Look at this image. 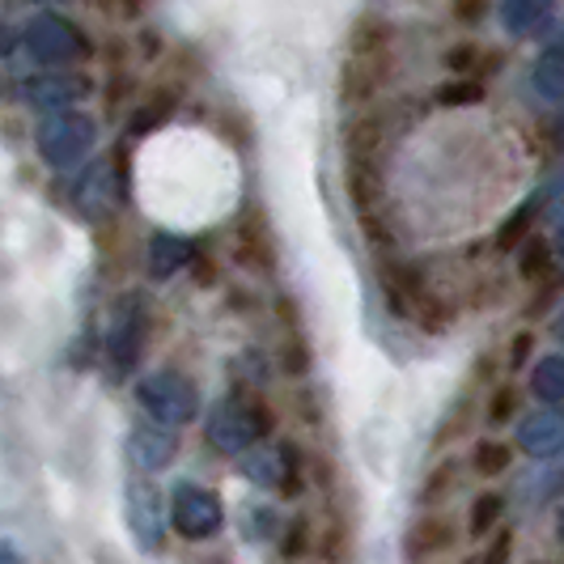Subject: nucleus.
Returning <instances> with one entry per match:
<instances>
[{"label":"nucleus","mask_w":564,"mask_h":564,"mask_svg":"<svg viewBox=\"0 0 564 564\" xmlns=\"http://www.w3.org/2000/svg\"><path fill=\"white\" fill-rule=\"evenodd\" d=\"M137 399H141L144 412L153 416V424L178 429V424L196 421L199 395L178 369H158V373H149L141 387H137Z\"/></svg>","instance_id":"f257e3e1"},{"label":"nucleus","mask_w":564,"mask_h":564,"mask_svg":"<svg viewBox=\"0 0 564 564\" xmlns=\"http://www.w3.org/2000/svg\"><path fill=\"white\" fill-rule=\"evenodd\" d=\"M22 43H26V56L34 64H52V68H64V64H77V59L89 56V43L82 39V30L56 18V13L34 18L22 34Z\"/></svg>","instance_id":"f03ea898"},{"label":"nucleus","mask_w":564,"mask_h":564,"mask_svg":"<svg viewBox=\"0 0 564 564\" xmlns=\"http://www.w3.org/2000/svg\"><path fill=\"white\" fill-rule=\"evenodd\" d=\"M272 424V416H263L247 399H226L213 416H208V442L221 454H247L263 437V429Z\"/></svg>","instance_id":"7ed1b4c3"},{"label":"nucleus","mask_w":564,"mask_h":564,"mask_svg":"<svg viewBox=\"0 0 564 564\" xmlns=\"http://www.w3.org/2000/svg\"><path fill=\"white\" fill-rule=\"evenodd\" d=\"M170 522L183 539H213L226 522V509L217 501V492L199 484H178L170 497Z\"/></svg>","instance_id":"20e7f679"},{"label":"nucleus","mask_w":564,"mask_h":564,"mask_svg":"<svg viewBox=\"0 0 564 564\" xmlns=\"http://www.w3.org/2000/svg\"><path fill=\"white\" fill-rule=\"evenodd\" d=\"M34 144H39V153H43L52 166H73V162H82L85 153H89V144H94V123H89L85 115L59 111L39 123Z\"/></svg>","instance_id":"39448f33"},{"label":"nucleus","mask_w":564,"mask_h":564,"mask_svg":"<svg viewBox=\"0 0 564 564\" xmlns=\"http://www.w3.org/2000/svg\"><path fill=\"white\" fill-rule=\"evenodd\" d=\"M73 199L85 217H111L123 199V183H119V170L107 162V158H94L85 162V170L73 183Z\"/></svg>","instance_id":"423d86ee"},{"label":"nucleus","mask_w":564,"mask_h":564,"mask_svg":"<svg viewBox=\"0 0 564 564\" xmlns=\"http://www.w3.org/2000/svg\"><path fill=\"white\" fill-rule=\"evenodd\" d=\"M128 531L141 543L144 552H162V539H166V506L158 497V488L149 480L128 484Z\"/></svg>","instance_id":"0eeeda50"},{"label":"nucleus","mask_w":564,"mask_h":564,"mask_svg":"<svg viewBox=\"0 0 564 564\" xmlns=\"http://www.w3.org/2000/svg\"><path fill=\"white\" fill-rule=\"evenodd\" d=\"M141 336H144V306L141 297H123V306L115 314L111 336H107V352H111L115 373H128L141 357Z\"/></svg>","instance_id":"6e6552de"},{"label":"nucleus","mask_w":564,"mask_h":564,"mask_svg":"<svg viewBox=\"0 0 564 564\" xmlns=\"http://www.w3.org/2000/svg\"><path fill=\"white\" fill-rule=\"evenodd\" d=\"M85 89H89V82L77 77V73H64V68L47 73V77H26L18 85L26 107H68V102L85 98Z\"/></svg>","instance_id":"1a4fd4ad"},{"label":"nucleus","mask_w":564,"mask_h":564,"mask_svg":"<svg viewBox=\"0 0 564 564\" xmlns=\"http://www.w3.org/2000/svg\"><path fill=\"white\" fill-rule=\"evenodd\" d=\"M178 451V437L170 433L166 424H137L128 433V458L137 471H162Z\"/></svg>","instance_id":"9d476101"},{"label":"nucleus","mask_w":564,"mask_h":564,"mask_svg":"<svg viewBox=\"0 0 564 564\" xmlns=\"http://www.w3.org/2000/svg\"><path fill=\"white\" fill-rule=\"evenodd\" d=\"M518 446L531 458H552L564 451V412L556 408H539L518 424Z\"/></svg>","instance_id":"9b49d317"},{"label":"nucleus","mask_w":564,"mask_h":564,"mask_svg":"<svg viewBox=\"0 0 564 564\" xmlns=\"http://www.w3.org/2000/svg\"><path fill=\"white\" fill-rule=\"evenodd\" d=\"M242 471L259 488H293V458L281 446H254L242 454Z\"/></svg>","instance_id":"f8f14e48"},{"label":"nucleus","mask_w":564,"mask_h":564,"mask_svg":"<svg viewBox=\"0 0 564 564\" xmlns=\"http://www.w3.org/2000/svg\"><path fill=\"white\" fill-rule=\"evenodd\" d=\"M451 543H454L451 518L429 513V518H421V522L408 531V539H403V556H408V564H424L429 556H442Z\"/></svg>","instance_id":"ddd939ff"},{"label":"nucleus","mask_w":564,"mask_h":564,"mask_svg":"<svg viewBox=\"0 0 564 564\" xmlns=\"http://www.w3.org/2000/svg\"><path fill=\"white\" fill-rule=\"evenodd\" d=\"M192 259H196V247L187 242V238H178V234H153V242H149V272L158 276V281H170L174 272H183V268H192Z\"/></svg>","instance_id":"4468645a"},{"label":"nucleus","mask_w":564,"mask_h":564,"mask_svg":"<svg viewBox=\"0 0 564 564\" xmlns=\"http://www.w3.org/2000/svg\"><path fill=\"white\" fill-rule=\"evenodd\" d=\"M234 254L254 268V272H272V238H268V229H263V217L251 213L242 226H238V238H234Z\"/></svg>","instance_id":"2eb2a0df"},{"label":"nucleus","mask_w":564,"mask_h":564,"mask_svg":"<svg viewBox=\"0 0 564 564\" xmlns=\"http://www.w3.org/2000/svg\"><path fill=\"white\" fill-rule=\"evenodd\" d=\"M531 85L539 89V98H547V102H564V52H547V56H539V64L531 68Z\"/></svg>","instance_id":"dca6fc26"},{"label":"nucleus","mask_w":564,"mask_h":564,"mask_svg":"<svg viewBox=\"0 0 564 564\" xmlns=\"http://www.w3.org/2000/svg\"><path fill=\"white\" fill-rule=\"evenodd\" d=\"M547 4H552V0H506V4H501V22H506V30H513V34H531V30L543 22Z\"/></svg>","instance_id":"f3484780"},{"label":"nucleus","mask_w":564,"mask_h":564,"mask_svg":"<svg viewBox=\"0 0 564 564\" xmlns=\"http://www.w3.org/2000/svg\"><path fill=\"white\" fill-rule=\"evenodd\" d=\"M531 387L543 403H564V357H543L535 366Z\"/></svg>","instance_id":"a211bd4d"},{"label":"nucleus","mask_w":564,"mask_h":564,"mask_svg":"<svg viewBox=\"0 0 564 564\" xmlns=\"http://www.w3.org/2000/svg\"><path fill=\"white\" fill-rule=\"evenodd\" d=\"M471 467H476L480 476H501L509 467V446L506 442H480V446L471 451Z\"/></svg>","instance_id":"6ab92c4d"},{"label":"nucleus","mask_w":564,"mask_h":564,"mask_svg":"<svg viewBox=\"0 0 564 564\" xmlns=\"http://www.w3.org/2000/svg\"><path fill=\"white\" fill-rule=\"evenodd\" d=\"M501 513H506V501H501L497 492H484L480 501L471 506V522H467V527H471V535H484V531H492V522H497Z\"/></svg>","instance_id":"aec40b11"},{"label":"nucleus","mask_w":564,"mask_h":564,"mask_svg":"<svg viewBox=\"0 0 564 564\" xmlns=\"http://www.w3.org/2000/svg\"><path fill=\"white\" fill-rule=\"evenodd\" d=\"M535 213H539V196L531 199V204H522L506 226H501V247H518V242H527V229H531V221H535Z\"/></svg>","instance_id":"412c9836"},{"label":"nucleus","mask_w":564,"mask_h":564,"mask_svg":"<svg viewBox=\"0 0 564 564\" xmlns=\"http://www.w3.org/2000/svg\"><path fill=\"white\" fill-rule=\"evenodd\" d=\"M437 98H442L446 107H463V102H480L484 89L476 82H451V85H442V89H437Z\"/></svg>","instance_id":"4be33fe9"},{"label":"nucleus","mask_w":564,"mask_h":564,"mask_svg":"<svg viewBox=\"0 0 564 564\" xmlns=\"http://www.w3.org/2000/svg\"><path fill=\"white\" fill-rule=\"evenodd\" d=\"M543 272H547V251L539 247V238H531L527 251H522V276L535 281V276H543Z\"/></svg>","instance_id":"5701e85b"},{"label":"nucleus","mask_w":564,"mask_h":564,"mask_svg":"<svg viewBox=\"0 0 564 564\" xmlns=\"http://www.w3.org/2000/svg\"><path fill=\"white\" fill-rule=\"evenodd\" d=\"M281 531V513L276 509H254V539H268Z\"/></svg>","instance_id":"b1692460"},{"label":"nucleus","mask_w":564,"mask_h":564,"mask_svg":"<svg viewBox=\"0 0 564 564\" xmlns=\"http://www.w3.org/2000/svg\"><path fill=\"white\" fill-rule=\"evenodd\" d=\"M454 13H458V22H476L484 13V0H454Z\"/></svg>","instance_id":"393cba45"},{"label":"nucleus","mask_w":564,"mask_h":564,"mask_svg":"<svg viewBox=\"0 0 564 564\" xmlns=\"http://www.w3.org/2000/svg\"><path fill=\"white\" fill-rule=\"evenodd\" d=\"M506 561H509V535H497V543L488 547L484 564H506Z\"/></svg>","instance_id":"a878e982"},{"label":"nucleus","mask_w":564,"mask_h":564,"mask_svg":"<svg viewBox=\"0 0 564 564\" xmlns=\"http://www.w3.org/2000/svg\"><path fill=\"white\" fill-rule=\"evenodd\" d=\"M513 412V391H497V403H492V421H506Z\"/></svg>","instance_id":"bb28decb"},{"label":"nucleus","mask_w":564,"mask_h":564,"mask_svg":"<svg viewBox=\"0 0 564 564\" xmlns=\"http://www.w3.org/2000/svg\"><path fill=\"white\" fill-rule=\"evenodd\" d=\"M527 352H531V336L522 332V336H518V344H513V352H509V361H513V366H522V361H527Z\"/></svg>","instance_id":"cd10ccee"},{"label":"nucleus","mask_w":564,"mask_h":564,"mask_svg":"<svg viewBox=\"0 0 564 564\" xmlns=\"http://www.w3.org/2000/svg\"><path fill=\"white\" fill-rule=\"evenodd\" d=\"M0 564H22V556H18V547H13L9 539L0 543Z\"/></svg>","instance_id":"c85d7f7f"},{"label":"nucleus","mask_w":564,"mask_h":564,"mask_svg":"<svg viewBox=\"0 0 564 564\" xmlns=\"http://www.w3.org/2000/svg\"><path fill=\"white\" fill-rule=\"evenodd\" d=\"M556 251L564 254V221H561V229H556Z\"/></svg>","instance_id":"c756f323"},{"label":"nucleus","mask_w":564,"mask_h":564,"mask_svg":"<svg viewBox=\"0 0 564 564\" xmlns=\"http://www.w3.org/2000/svg\"><path fill=\"white\" fill-rule=\"evenodd\" d=\"M556 336L564 339V314H561V318H556Z\"/></svg>","instance_id":"7c9ffc66"},{"label":"nucleus","mask_w":564,"mask_h":564,"mask_svg":"<svg viewBox=\"0 0 564 564\" xmlns=\"http://www.w3.org/2000/svg\"><path fill=\"white\" fill-rule=\"evenodd\" d=\"M561 539H564V513H561Z\"/></svg>","instance_id":"2f4dec72"}]
</instances>
